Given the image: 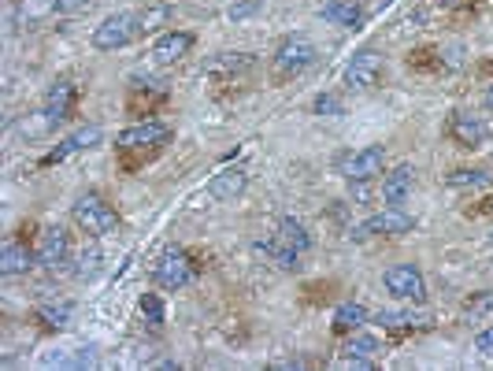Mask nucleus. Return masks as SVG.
Segmentation results:
<instances>
[{
	"label": "nucleus",
	"instance_id": "obj_36",
	"mask_svg": "<svg viewBox=\"0 0 493 371\" xmlns=\"http://www.w3.org/2000/svg\"><path fill=\"white\" fill-rule=\"evenodd\" d=\"M482 104H486V108H489V112H493V86H489V90H486V97H482Z\"/></svg>",
	"mask_w": 493,
	"mask_h": 371
},
{
	"label": "nucleus",
	"instance_id": "obj_23",
	"mask_svg": "<svg viewBox=\"0 0 493 371\" xmlns=\"http://www.w3.org/2000/svg\"><path fill=\"white\" fill-rule=\"evenodd\" d=\"M363 323H367V308L356 301H345L334 312V335H356V331H363Z\"/></svg>",
	"mask_w": 493,
	"mask_h": 371
},
{
	"label": "nucleus",
	"instance_id": "obj_14",
	"mask_svg": "<svg viewBox=\"0 0 493 371\" xmlns=\"http://www.w3.org/2000/svg\"><path fill=\"white\" fill-rule=\"evenodd\" d=\"M71 257V234L63 227H49L45 234H41V245H37V264L56 271L60 264H67Z\"/></svg>",
	"mask_w": 493,
	"mask_h": 371
},
{
	"label": "nucleus",
	"instance_id": "obj_1",
	"mask_svg": "<svg viewBox=\"0 0 493 371\" xmlns=\"http://www.w3.org/2000/svg\"><path fill=\"white\" fill-rule=\"evenodd\" d=\"M308 249H312V234H308V227H304L301 220H294V216L278 220L275 238H271L267 245H260V253H267L282 271H294V268H297V257H304Z\"/></svg>",
	"mask_w": 493,
	"mask_h": 371
},
{
	"label": "nucleus",
	"instance_id": "obj_26",
	"mask_svg": "<svg viewBox=\"0 0 493 371\" xmlns=\"http://www.w3.org/2000/svg\"><path fill=\"white\" fill-rule=\"evenodd\" d=\"M171 19V8H163V5H152L145 12H138V34H156L163 23Z\"/></svg>",
	"mask_w": 493,
	"mask_h": 371
},
{
	"label": "nucleus",
	"instance_id": "obj_8",
	"mask_svg": "<svg viewBox=\"0 0 493 371\" xmlns=\"http://www.w3.org/2000/svg\"><path fill=\"white\" fill-rule=\"evenodd\" d=\"M382 282H386V290L397 298V301H423L427 298V282H423V271L416 268V264H393L386 275H382Z\"/></svg>",
	"mask_w": 493,
	"mask_h": 371
},
{
	"label": "nucleus",
	"instance_id": "obj_10",
	"mask_svg": "<svg viewBox=\"0 0 493 371\" xmlns=\"http://www.w3.org/2000/svg\"><path fill=\"white\" fill-rule=\"evenodd\" d=\"M449 138H453L460 149H482L489 138H493V127L475 115V112H453V119H449Z\"/></svg>",
	"mask_w": 493,
	"mask_h": 371
},
{
	"label": "nucleus",
	"instance_id": "obj_3",
	"mask_svg": "<svg viewBox=\"0 0 493 371\" xmlns=\"http://www.w3.org/2000/svg\"><path fill=\"white\" fill-rule=\"evenodd\" d=\"M71 220L86 230V234H93V238H101V234H111L115 227H119V212L111 209V204L101 197V193H82L78 200H74V209H71Z\"/></svg>",
	"mask_w": 493,
	"mask_h": 371
},
{
	"label": "nucleus",
	"instance_id": "obj_7",
	"mask_svg": "<svg viewBox=\"0 0 493 371\" xmlns=\"http://www.w3.org/2000/svg\"><path fill=\"white\" fill-rule=\"evenodd\" d=\"M382 171H386V149H379V145L353 149V152L338 156V175L349 182H372Z\"/></svg>",
	"mask_w": 493,
	"mask_h": 371
},
{
	"label": "nucleus",
	"instance_id": "obj_20",
	"mask_svg": "<svg viewBox=\"0 0 493 371\" xmlns=\"http://www.w3.org/2000/svg\"><path fill=\"white\" fill-rule=\"evenodd\" d=\"M163 97H168V86H163V82H138V86L130 90L127 108H130V115H149V108Z\"/></svg>",
	"mask_w": 493,
	"mask_h": 371
},
{
	"label": "nucleus",
	"instance_id": "obj_19",
	"mask_svg": "<svg viewBox=\"0 0 493 371\" xmlns=\"http://www.w3.org/2000/svg\"><path fill=\"white\" fill-rule=\"evenodd\" d=\"M245 186H249V171L245 168H223L212 182H208V193L216 200H237L245 193Z\"/></svg>",
	"mask_w": 493,
	"mask_h": 371
},
{
	"label": "nucleus",
	"instance_id": "obj_27",
	"mask_svg": "<svg viewBox=\"0 0 493 371\" xmlns=\"http://www.w3.org/2000/svg\"><path fill=\"white\" fill-rule=\"evenodd\" d=\"M141 316H145V323L152 327V331H160L163 319H168V312H163L160 294H141Z\"/></svg>",
	"mask_w": 493,
	"mask_h": 371
},
{
	"label": "nucleus",
	"instance_id": "obj_15",
	"mask_svg": "<svg viewBox=\"0 0 493 371\" xmlns=\"http://www.w3.org/2000/svg\"><path fill=\"white\" fill-rule=\"evenodd\" d=\"M412 190H416V168L412 163H397V168L386 175V186H382L386 209H404V200L412 197Z\"/></svg>",
	"mask_w": 493,
	"mask_h": 371
},
{
	"label": "nucleus",
	"instance_id": "obj_4",
	"mask_svg": "<svg viewBox=\"0 0 493 371\" xmlns=\"http://www.w3.org/2000/svg\"><path fill=\"white\" fill-rule=\"evenodd\" d=\"M168 142H171V127H168V122L149 119V122H138V127H130V131H122L115 138V152L119 156H130V152L149 156V152H160Z\"/></svg>",
	"mask_w": 493,
	"mask_h": 371
},
{
	"label": "nucleus",
	"instance_id": "obj_33",
	"mask_svg": "<svg viewBox=\"0 0 493 371\" xmlns=\"http://www.w3.org/2000/svg\"><path fill=\"white\" fill-rule=\"evenodd\" d=\"M489 308H493V294H482V298H471V301H468L464 316H468V319H478V316L489 312Z\"/></svg>",
	"mask_w": 493,
	"mask_h": 371
},
{
	"label": "nucleus",
	"instance_id": "obj_34",
	"mask_svg": "<svg viewBox=\"0 0 493 371\" xmlns=\"http://www.w3.org/2000/svg\"><path fill=\"white\" fill-rule=\"evenodd\" d=\"M475 349H478V353H486V356L493 353V327H489V331H482V335L475 338Z\"/></svg>",
	"mask_w": 493,
	"mask_h": 371
},
{
	"label": "nucleus",
	"instance_id": "obj_17",
	"mask_svg": "<svg viewBox=\"0 0 493 371\" xmlns=\"http://www.w3.org/2000/svg\"><path fill=\"white\" fill-rule=\"evenodd\" d=\"M189 49H193V34H189V30H171V34H163L156 45H152V60H156V63H175V60H182Z\"/></svg>",
	"mask_w": 493,
	"mask_h": 371
},
{
	"label": "nucleus",
	"instance_id": "obj_35",
	"mask_svg": "<svg viewBox=\"0 0 493 371\" xmlns=\"http://www.w3.org/2000/svg\"><path fill=\"white\" fill-rule=\"evenodd\" d=\"M438 5H441V8H460L464 0H438Z\"/></svg>",
	"mask_w": 493,
	"mask_h": 371
},
{
	"label": "nucleus",
	"instance_id": "obj_24",
	"mask_svg": "<svg viewBox=\"0 0 493 371\" xmlns=\"http://www.w3.org/2000/svg\"><path fill=\"white\" fill-rule=\"evenodd\" d=\"M34 316H37V323H41V327H53V331H60V327H67V323H71L74 305H71V301H45V305H37V308H34Z\"/></svg>",
	"mask_w": 493,
	"mask_h": 371
},
{
	"label": "nucleus",
	"instance_id": "obj_22",
	"mask_svg": "<svg viewBox=\"0 0 493 371\" xmlns=\"http://www.w3.org/2000/svg\"><path fill=\"white\" fill-rule=\"evenodd\" d=\"M37 257H30V249L23 241H8L5 249H0V275H23V271H30V264H34Z\"/></svg>",
	"mask_w": 493,
	"mask_h": 371
},
{
	"label": "nucleus",
	"instance_id": "obj_30",
	"mask_svg": "<svg viewBox=\"0 0 493 371\" xmlns=\"http://www.w3.org/2000/svg\"><path fill=\"white\" fill-rule=\"evenodd\" d=\"M49 364H60V367H93V364H97V353H93V349H74L71 356H53Z\"/></svg>",
	"mask_w": 493,
	"mask_h": 371
},
{
	"label": "nucleus",
	"instance_id": "obj_25",
	"mask_svg": "<svg viewBox=\"0 0 493 371\" xmlns=\"http://www.w3.org/2000/svg\"><path fill=\"white\" fill-rule=\"evenodd\" d=\"M441 182H445L449 190H486V186L493 182V175L482 171V168H460V171H449Z\"/></svg>",
	"mask_w": 493,
	"mask_h": 371
},
{
	"label": "nucleus",
	"instance_id": "obj_31",
	"mask_svg": "<svg viewBox=\"0 0 493 371\" xmlns=\"http://www.w3.org/2000/svg\"><path fill=\"white\" fill-rule=\"evenodd\" d=\"M315 115H342V101L334 93H319L315 97Z\"/></svg>",
	"mask_w": 493,
	"mask_h": 371
},
{
	"label": "nucleus",
	"instance_id": "obj_21",
	"mask_svg": "<svg viewBox=\"0 0 493 371\" xmlns=\"http://www.w3.org/2000/svg\"><path fill=\"white\" fill-rule=\"evenodd\" d=\"M319 15L326 23H338V26H356L363 19V8H360V0H326Z\"/></svg>",
	"mask_w": 493,
	"mask_h": 371
},
{
	"label": "nucleus",
	"instance_id": "obj_32",
	"mask_svg": "<svg viewBox=\"0 0 493 371\" xmlns=\"http://www.w3.org/2000/svg\"><path fill=\"white\" fill-rule=\"evenodd\" d=\"M260 5H264V0H234V5H230V19H234V23L249 19V15H253Z\"/></svg>",
	"mask_w": 493,
	"mask_h": 371
},
{
	"label": "nucleus",
	"instance_id": "obj_2",
	"mask_svg": "<svg viewBox=\"0 0 493 371\" xmlns=\"http://www.w3.org/2000/svg\"><path fill=\"white\" fill-rule=\"evenodd\" d=\"M315 45L308 37H285L282 45L275 49V60H271V67H275V78L278 82H290V78H301L304 71H312L315 67Z\"/></svg>",
	"mask_w": 493,
	"mask_h": 371
},
{
	"label": "nucleus",
	"instance_id": "obj_5",
	"mask_svg": "<svg viewBox=\"0 0 493 371\" xmlns=\"http://www.w3.org/2000/svg\"><path fill=\"white\" fill-rule=\"evenodd\" d=\"M134 37H141L138 34V12H115L93 30V49L97 53H115V49H127Z\"/></svg>",
	"mask_w": 493,
	"mask_h": 371
},
{
	"label": "nucleus",
	"instance_id": "obj_13",
	"mask_svg": "<svg viewBox=\"0 0 493 371\" xmlns=\"http://www.w3.org/2000/svg\"><path fill=\"white\" fill-rule=\"evenodd\" d=\"M253 67H256V56H253V53H219L208 67H204V78H216V82H227V86H234V82H241Z\"/></svg>",
	"mask_w": 493,
	"mask_h": 371
},
{
	"label": "nucleus",
	"instance_id": "obj_6",
	"mask_svg": "<svg viewBox=\"0 0 493 371\" xmlns=\"http://www.w3.org/2000/svg\"><path fill=\"white\" fill-rule=\"evenodd\" d=\"M152 278H156V286H163V290H182V286H189L197 278V264L186 249H163L156 268H152Z\"/></svg>",
	"mask_w": 493,
	"mask_h": 371
},
{
	"label": "nucleus",
	"instance_id": "obj_28",
	"mask_svg": "<svg viewBox=\"0 0 493 371\" xmlns=\"http://www.w3.org/2000/svg\"><path fill=\"white\" fill-rule=\"evenodd\" d=\"M379 353H382L379 338L363 335V331H356V335H353V342L345 346V356H379Z\"/></svg>",
	"mask_w": 493,
	"mask_h": 371
},
{
	"label": "nucleus",
	"instance_id": "obj_18",
	"mask_svg": "<svg viewBox=\"0 0 493 371\" xmlns=\"http://www.w3.org/2000/svg\"><path fill=\"white\" fill-rule=\"evenodd\" d=\"M375 323L382 327V331H390V335H404V331H427V327H430V316L427 312H379L375 316Z\"/></svg>",
	"mask_w": 493,
	"mask_h": 371
},
{
	"label": "nucleus",
	"instance_id": "obj_12",
	"mask_svg": "<svg viewBox=\"0 0 493 371\" xmlns=\"http://www.w3.org/2000/svg\"><path fill=\"white\" fill-rule=\"evenodd\" d=\"M74 101H78V86L71 78H56L45 93V101H41V119H45L49 127H60L63 119H71Z\"/></svg>",
	"mask_w": 493,
	"mask_h": 371
},
{
	"label": "nucleus",
	"instance_id": "obj_11",
	"mask_svg": "<svg viewBox=\"0 0 493 371\" xmlns=\"http://www.w3.org/2000/svg\"><path fill=\"white\" fill-rule=\"evenodd\" d=\"M379 78H382V56L379 49H360L349 63H345V86L349 90H375L379 86Z\"/></svg>",
	"mask_w": 493,
	"mask_h": 371
},
{
	"label": "nucleus",
	"instance_id": "obj_29",
	"mask_svg": "<svg viewBox=\"0 0 493 371\" xmlns=\"http://www.w3.org/2000/svg\"><path fill=\"white\" fill-rule=\"evenodd\" d=\"M101 249L97 245H86V249H82V257H78V278H93L97 271H101Z\"/></svg>",
	"mask_w": 493,
	"mask_h": 371
},
{
	"label": "nucleus",
	"instance_id": "obj_16",
	"mask_svg": "<svg viewBox=\"0 0 493 371\" xmlns=\"http://www.w3.org/2000/svg\"><path fill=\"white\" fill-rule=\"evenodd\" d=\"M93 145H101V127H82V131H74V134H67L45 160H41V168H53V163H63V160H71L74 152H86V149H93Z\"/></svg>",
	"mask_w": 493,
	"mask_h": 371
},
{
	"label": "nucleus",
	"instance_id": "obj_9",
	"mask_svg": "<svg viewBox=\"0 0 493 371\" xmlns=\"http://www.w3.org/2000/svg\"><path fill=\"white\" fill-rule=\"evenodd\" d=\"M416 227L412 216H404L401 209H386L372 220H363L360 227H353V241H367V238H397V234H408Z\"/></svg>",
	"mask_w": 493,
	"mask_h": 371
}]
</instances>
